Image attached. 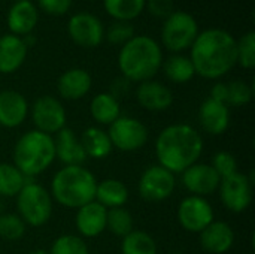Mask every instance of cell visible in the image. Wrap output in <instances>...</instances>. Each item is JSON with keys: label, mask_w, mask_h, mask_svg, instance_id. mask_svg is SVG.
<instances>
[{"label": "cell", "mask_w": 255, "mask_h": 254, "mask_svg": "<svg viewBox=\"0 0 255 254\" xmlns=\"http://www.w3.org/2000/svg\"><path fill=\"white\" fill-rule=\"evenodd\" d=\"M97 183L94 174L84 165L63 166L54 174L49 193L58 205L78 210L94 201Z\"/></svg>", "instance_id": "obj_4"}, {"label": "cell", "mask_w": 255, "mask_h": 254, "mask_svg": "<svg viewBox=\"0 0 255 254\" xmlns=\"http://www.w3.org/2000/svg\"><path fill=\"white\" fill-rule=\"evenodd\" d=\"M128 196H130L128 189L123 181L115 178H106L97 183L94 201L99 202L106 210H112V208L124 207L128 201Z\"/></svg>", "instance_id": "obj_25"}, {"label": "cell", "mask_w": 255, "mask_h": 254, "mask_svg": "<svg viewBox=\"0 0 255 254\" xmlns=\"http://www.w3.org/2000/svg\"><path fill=\"white\" fill-rule=\"evenodd\" d=\"M200 246L206 253L226 254L235 244V231L226 222L214 220L199 234Z\"/></svg>", "instance_id": "obj_20"}, {"label": "cell", "mask_w": 255, "mask_h": 254, "mask_svg": "<svg viewBox=\"0 0 255 254\" xmlns=\"http://www.w3.org/2000/svg\"><path fill=\"white\" fill-rule=\"evenodd\" d=\"M28 254H49V252H46V250H43V249H36V250L30 252Z\"/></svg>", "instance_id": "obj_42"}, {"label": "cell", "mask_w": 255, "mask_h": 254, "mask_svg": "<svg viewBox=\"0 0 255 254\" xmlns=\"http://www.w3.org/2000/svg\"><path fill=\"white\" fill-rule=\"evenodd\" d=\"M27 45L22 37L7 33L0 36V73L9 75L16 72L27 57Z\"/></svg>", "instance_id": "obj_22"}, {"label": "cell", "mask_w": 255, "mask_h": 254, "mask_svg": "<svg viewBox=\"0 0 255 254\" xmlns=\"http://www.w3.org/2000/svg\"><path fill=\"white\" fill-rule=\"evenodd\" d=\"M199 123L208 135L220 136L230 126V108L208 97L199 108Z\"/></svg>", "instance_id": "obj_18"}, {"label": "cell", "mask_w": 255, "mask_h": 254, "mask_svg": "<svg viewBox=\"0 0 255 254\" xmlns=\"http://www.w3.org/2000/svg\"><path fill=\"white\" fill-rule=\"evenodd\" d=\"M134 36V27L130 21H115L105 30V37L112 45H124Z\"/></svg>", "instance_id": "obj_36"}, {"label": "cell", "mask_w": 255, "mask_h": 254, "mask_svg": "<svg viewBox=\"0 0 255 254\" xmlns=\"http://www.w3.org/2000/svg\"><path fill=\"white\" fill-rule=\"evenodd\" d=\"M128 88H130V81L126 79L124 76H121V78H117V79L111 84V91H109V93H111L114 97L118 99L120 96L127 94Z\"/></svg>", "instance_id": "obj_41"}, {"label": "cell", "mask_w": 255, "mask_h": 254, "mask_svg": "<svg viewBox=\"0 0 255 254\" xmlns=\"http://www.w3.org/2000/svg\"><path fill=\"white\" fill-rule=\"evenodd\" d=\"M157 165L163 166L173 175L199 162L203 153V138L190 124L175 123L164 127L154 145Z\"/></svg>", "instance_id": "obj_2"}, {"label": "cell", "mask_w": 255, "mask_h": 254, "mask_svg": "<svg viewBox=\"0 0 255 254\" xmlns=\"http://www.w3.org/2000/svg\"><path fill=\"white\" fill-rule=\"evenodd\" d=\"M161 69H163L166 78L175 84L190 82L196 75V70H194V66L191 63L190 57L184 55V54L170 55L166 61H163Z\"/></svg>", "instance_id": "obj_27"}, {"label": "cell", "mask_w": 255, "mask_h": 254, "mask_svg": "<svg viewBox=\"0 0 255 254\" xmlns=\"http://www.w3.org/2000/svg\"><path fill=\"white\" fill-rule=\"evenodd\" d=\"M39 19V12L30 0L15 1L7 12V27L12 34L24 37L33 31Z\"/></svg>", "instance_id": "obj_23"}, {"label": "cell", "mask_w": 255, "mask_h": 254, "mask_svg": "<svg viewBox=\"0 0 255 254\" xmlns=\"http://www.w3.org/2000/svg\"><path fill=\"white\" fill-rule=\"evenodd\" d=\"M199 24L196 18L184 10H173L163 24L161 43L173 54H181L190 49L199 34Z\"/></svg>", "instance_id": "obj_7"}, {"label": "cell", "mask_w": 255, "mask_h": 254, "mask_svg": "<svg viewBox=\"0 0 255 254\" xmlns=\"http://www.w3.org/2000/svg\"><path fill=\"white\" fill-rule=\"evenodd\" d=\"M121 254H157L155 240L149 234L134 229L123 238Z\"/></svg>", "instance_id": "obj_30"}, {"label": "cell", "mask_w": 255, "mask_h": 254, "mask_svg": "<svg viewBox=\"0 0 255 254\" xmlns=\"http://www.w3.org/2000/svg\"><path fill=\"white\" fill-rule=\"evenodd\" d=\"M188 57L196 75L206 79H218L238 64L236 39L224 28H206L199 31Z\"/></svg>", "instance_id": "obj_1"}, {"label": "cell", "mask_w": 255, "mask_h": 254, "mask_svg": "<svg viewBox=\"0 0 255 254\" xmlns=\"http://www.w3.org/2000/svg\"><path fill=\"white\" fill-rule=\"evenodd\" d=\"M79 141H81L82 148H84V151L87 154V159L90 157V159H94V160H103L114 150L108 132L97 127V126L87 127L82 132Z\"/></svg>", "instance_id": "obj_24"}, {"label": "cell", "mask_w": 255, "mask_h": 254, "mask_svg": "<svg viewBox=\"0 0 255 254\" xmlns=\"http://www.w3.org/2000/svg\"><path fill=\"white\" fill-rule=\"evenodd\" d=\"M211 166L215 169V172L221 177L226 178L235 172H238V160L230 151H218L212 157Z\"/></svg>", "instance_id": "obj_37"}, {"label": "cell", "mask_w": 255, "mask_h": 254, "mask_svg": "<svg viewBox=\"0 0 255 254\" xmlns=\"http://www.w3.org/2000/svg\"><path fill=\"white\" fill-rule=\"evenodd\" d=\"M181 183L190 195L206 198L218 192L221 177L211 163L197 162L181 174Z\"/></svg>", "instance_id": "obj_14"}, {"label": "cell", "mask_w": 255, "mask_h": 254, "mask_svg": "<svg viewBox=\"0 0 255 254\" xmlns=\"http://www.w3.org/2000/svg\"><path fill=\"white\" fill-rule=\"evenodd\" d=\"M90 114L97 124L111 126L117 118L121 117V105L117 97H114L109 91L99 93L91 99Z\"/></svg>", "instance_id": "obj_26"}, {"label": "cell", "mask_w": 255, "mask_h": 254, "mask_svg": "<svg viewBox=\"0 0 255 254\" xmlns=\"http://www.w3.org/2000/svg\"><path fill=\"white\" fill-rule=\"evenodd\" d=\"M27 231V225L16 213L0 214V238L4 241H19Z\"/></svg>", "instance_id": "obj_32"}, {"label": "cell", "mask_w": 255, "mask_h": 254, "mask_svg": "<svg viewBox=\"0 0 255 254\" xmlns=\"http://www.w3.org/2000/svg\"><path fill=\"white\" fill-rule=\"evenodd\" d=\"M12 159L27 178H34L55 162L54 138L36 129L25 132L15 142Z\"/></svg>", "instance_id": "obj_5"}, {"label": "cell", "mask_w": 255, "mask_h": 254, "mask_svg": "<svg viewBox=\"0 0 255 254\" xmlns=\"http://www.w3.org/2000/svg\"><path fill=\"white\" fill-rule=\"evenodd\" d=\"M108 210L93 201L76 210L75 226L81 238H97L106 231Z\"/></svg>", "instance_id": "obj_17"}, {"label": "cell", "mask_w": 255, "mask_h": 254, "mask_svg": "<svg viewBox=\"0 0 255 254\" xmlns=\"http://www.w3.org/2000/svg\"><path fill=\"white\" fill-rule=\"evenodd\" d=\"M175 189L176 177L160 165L146 168L137 184V192L146 202H163L173 195Z\"/></svg>", "instance_id": "obj_11"}, {"label": "cell", "mask_w": 255, "mask_h": 254, "mask_svg": "<svg viewBox=\"0 0 255 254\" xmlns=\"http://www.w3.org/2000/svg\"><path fill=\"white\" fill-rule=\"evenodd\" d=\"M33 178H27L13 163H0V196L15 198Z\"/></svg>", "instance_id": "obj_28"}, {"label": "cell", "mask_w": 255, "mask_h": 254, "mask_svg": "<svg viewBox=\"0 0 255 254\" xmlns=\"http://www.w3.org/2000/svg\"><path fill=\"white\" fill-rule=\"evenodd\" d=\"M176 217L184 231L200 234L215 220V213L206 198L190 195L179 202Z\"/></svg>", "instance_id": "obj_12"}, {"label": "cell", "mask_w": 255, "mask_h": 254, "mask_svg": "<svg viewBox=\"0 0 255 254\" xmlns=\"http://www.w3.org/2000/svg\"><path fill=\"white\" fill-rule=\"evenodd\" d=\"M227 87H229V96H227V106L229 108L230 106H235V108L245 106L254 97L253 87L242 79H235V81L229 82Z\"/></svg>", "instance_id": "obj_34"}, {"label": "cell", "mask_w": 255, "mask_h": 254, "mask_svg": "<svg viewBox=\"0 0 255 254\" xmlns=\"http://www.w3.org/2000/svg\"><path fill=\"white\" fill-rule=\"evenodd\" d=\"M37 3L40 9L49 15H63L72 6V0H37Z\"/></svg>", "instance_id": "obj_39"}, {"label": "cell", "mask_w": 255, "mask_h": 254, "mask_svg": "<svg viewBox=\"0 0 255 254\" xmlns=\"http://www.w3.org/2000/svg\"><path fill=\"white\" fill-rule=\"evenodd\" d=\"M238 64L244 69H253L255 66V33L248 31L236 40Z\"/></svg>", "instance_id": "obj_35"}, {"label": "cell", "mask_w": 255, "mask_h": 254, "mask_svg": "<svg viewBox=\"0 0 255 254\" xmlns=\"http://www.w3.org/2000/svg\"><path fill=\"white\" fill-rule=\"evenodd\" d=\"M70 39L82 48H96L105 39V27L102 21L90 12H78L67 22Z\"/></svg>", "instance_id": "obj_13"}, {"label": "cell", "mask_w": 255, "mask_h": 254, "mask_svg": "<svg viewBox=\"0 0 255 254\" xmlns=\"http://www.w3.org/2000/svg\"><path fill=\"white\" fill-rule=\"evenodd\" d=\"M221 204L232 213L241 214L247 211L254 199V180L251 175L235 172L226 178H221L220 187Z\"/></svg>", "instance_id": "obj_8"}, {"label": "cell", "mask_w": 255, "mask_h": 254, "mask_svg": "<svg viewBox=\"0 0 255 254\" xmlns=\"http://www.w3.org/2000/svg\"><path fill=\"white\" fill-rule=\"evenodd\" d=\"M145 7H148L149 13L155 18L166 19L173 12V0H146Z\"/></svg>", "instance_id": "obj_38"}, {"label": "cell", "mask_w": 255, "mask_h": 254, "mask_svg": "<svg viewBox=\"0 0 255 254\" xmlns=\"http://www.w3.org/2000/svg\"><path fill=\"white\" fill-rule=\"evenodd\" d=\"M52 138L55 147V159H58L64 166L84 165V162L87 160V154L79 138L72 129L64 127Z\"/></svg>", "instance_id": "obj_21"}, {"label": "cell", "mask_w": 255, "mask_h": 254, "mask_svg": "<svg viewBox=\"0 0 255 254\" xmlns=\"http://www.w3.org/2000/svg\"><path fill=\"white\" fill-rule=\"evenodd\" d=\"M49 254H90L88 244L79 235H60L51 246Z\"/></svg>", "instance_id": "obj_33"}, {"label": "cell", "mask_w": 255, "mask_h": 254, "mask_svg": "<svg viewBox=\"0 0 255 254\" xmlns=\"http://www.w3.org/2000/svg\"><path fill=\"white\" fill-rule=\"evenodd\" d=\"M163 66V51L160 43L146 34H134L124 43L118 54L121 75L130 82L152 79Z\"/></svg>", "instance_id": "obj_3"}, {"label": "cell", "mask_w": 255, "mask_h": 254, "mask_svg": "<svg viewBox=\"0 0 255 254\" xmlns=\"http://www.w3.org/2000/svg\"><path fill=\"white\" fill-rule=\"evenodd\" d=\"M16 214L27 226L40 228L49 222L54 211V201L49 190L42 184L30 180L15 196Z\"/></svg>", "instance_id": "obj_6"}, {"label": "cell", "mask_w": 255, "mask_h": 254, "mask_svg": "<svg viewBox=\"0 0 255 254\" xmlns=\"http://www.w3.org/2000/svg\"><path fill=\"white\" fill-rule=\"evenodd\" d=\"M30 117L36 130L51 136L64 129L67 123V114L61 100L48 94L40 96L33 102Z\"/></svg>", "instance_id": "obj_10"}, {"label": "cell", "mask_w": 255, "mask_h": 254, "mask_svg": "<svg viewBox=\"0 0 255 254\" xmlns=\"http://www.w3.org/2000/svg\"><path fill=\"white\" fill-rule=\"evenodd\" d=\"M106 231H109L111 234L120 238L127 237L130 232L134 231V219L131 213L126 207L108 210Z\"/></svg>", "instance_id": "obj_31"}, {"label": "cell", "mask_w": 255, "mask_h": 254, "mask_svg": "<svg viewBox=\"0 0 255 254\" xmlns=\"http://www.w3.org/2000/svg\"><path fill=\"white\" fill-rule=\"evenodd\" d=\"M146 0H103V6L114 19L130 21L142 13Z\"/></svg>", "instance_id": "obj_29"}, {"label": "cell", "mask_w": 255, "mask_h": 254, "mask_svg": "<svg viewBox=\"0 0 255 254\" xmlns=\"http://www.w3.org/2000/svg\"><path fill=\"white\" fill-rule=\"evenodd\" d=\"M136 100L149 112H163L172 106L173 93L166 84L155 79H148L137 85Z\"/></svg>", "instance_id": "obj_15"}, {"label": "cell", "mask_w": 255, "mask_h": 254, "mask_svg": "<svg viewBox=\"0 0 255 254\" xmlns=\"http://www.w3.org/2000/svg\"><path fill=\"white\" fill-rule=\"evenodd\" d=\"M15 1H25V0H15Z\"/></svg>", "instance_id": "obj_43"}, {"label": "cell", "mask_w": 255, "mask_h": 254, "mask_svg": "<svg viewBox=\"0 0 255 254\" xmlns=\"http://www.w3.org/2000/svg\"><path fill=\"white\" fill-rule=\"evenodd\" d=\"M30 106L27 99L15 90L0 91V127H19L28 117Z\"/></svg>", "instance_id": "obj_16"}, {"label": "cell", "mask_w": 255, "mask_h": 254, "mask_svg": "<svg viewBox=\"0 0 255 254\" xmlns=\"http://www.w3.org/2000/svg\"><path fill=\"white\" fill-rule=\"evenodd\" d=\"M108 135L112 147L124 153H131L143 148L149 138L148 127L140 120L127 115H121L120 118H117L109 126Z\"/></svg>", "instance_id": "obj_9"}, {"label": "cell", "mask_w": 255, "mask_h": 254, "mask_svg": "<svg viewBox=\"0 0 255 254\" xmlns=\"http://www.w3.org/2000/svg\"><path fill=\"white\" fill-rule=\"evenodd\" d=\"M227 96H229V87H227V84L226 82H215L214 87L211 88L209 99L227 105Z\"/></svg>", "instance_id": "obj_40"}, {"label": "cell", "mask_w": 255, "mask_h": 254, "mask_svg": "<svg viewBox=\"0 0 255 254\" xmlns=\"http://www.w3.org/2000/svg\"><path fill=\"white\" fill-rule=\"evenodd\" d=\"M93 85V78L82 67H72L57 79V91L64 100H79L85 97Z\"/></svg>", "instance_id": "obj_19"}]
</instances>
